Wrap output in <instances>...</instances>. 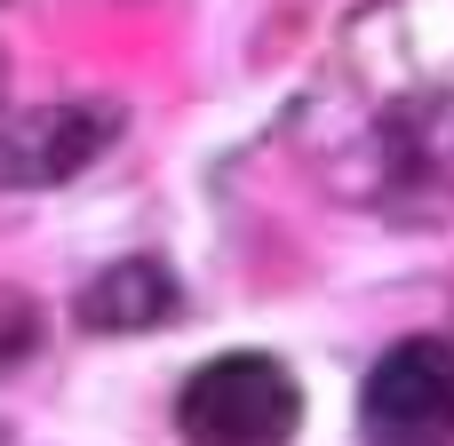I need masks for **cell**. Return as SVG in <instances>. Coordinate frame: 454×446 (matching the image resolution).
I'll use <instances>...</instances> for the list:
<instances>
[{
	"label": "cell",
	"mask_w": 454,
	"mask_h": 446,
	"mask_svg": "<svg viewBox=\"0 0 454 446\" xmlns=\"http://www.w3.org/2000/svg\"><path fill=\"white\" fill-rule=\"evenodd\" d=\"M295 423H303V391L263 351L207 359L176 399V431L192 446H287Z\"/></svg>",
	"instance_id": "obj_1"
},
{
	"label": "cell",
	"mask_w": 454,
	"mask_h": 446,
	"mask_svg": "<svg viewBox=\"0 0 454 446\" xmlns=\"http://www.w3.org/2000/svg\"><path fill=\"white\" fill-rule=\"evenodd\" d=\"M367 446H454V343L407 335L359 391Z\"/></svg>",
	"instance_id": "obj_2"
},
{
	"label": "cell",
	"mask_w": 454,
	"mask_h": 446,
	"mask_svg": "<svg viewBox=\"0 0 454 446\" xmlns=\"http://www.w3.org/2000/svg\"><path fill=\"white\" fill-rule=\"evenodd\" d=\"M112 136H120L112 104H40V112H24V120L0 128V176L8 184H64Z\"/></svg>",
	"instance_id": "obj_3"
},
{
	"label": "cell",
	"mask_w": 454,
	"mask_h": 446,
	"mask_svg": "<svg viewBox=\"0 0 454 446\" xmlns=\"http://www.w3.org/2000/svg\"><path fill=\"white\" fill-rule=\"evenodd\" d=\"M176 311H184V295H176L168 263H112V271H96V287L80 295V327H96V335L168 327Z\"/></svg>",
	"instance_id": "obj_4"
},
{
	"label": "cell",
	"mask_w": 454,
	"mask_h": 446,
	"mask_svg": "<svg viewBox=\"0 0 454 446\" xmlns=\"http://www.w3.org/2000/svg\"><path fill=\"white\" fill-rule=\"evenodd\" d=\"M24 351H32V311L8 303V311H0V367H16Z\"/></svg>",
	"instance_id": "obj_5"
}]
</instances>
